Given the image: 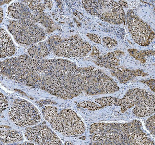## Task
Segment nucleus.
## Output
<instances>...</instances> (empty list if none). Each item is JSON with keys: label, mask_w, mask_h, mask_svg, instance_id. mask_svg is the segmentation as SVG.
I'll list each match as a JSON object with an SVG mask.
<instances>
[{"label": "nucleus", "mask_w": 155, "mask_h": 145, "mask_svg": "<svg viewBox=\"0 0 155 145\" xmlns=\"http://www.w3.org/2000/svg\"><path fill=\"white\" fill-rule=\"evenodd\" d=\"M95 101L101 108L112 105L121 106L123 112L134 107L133 113L139 117L150 116L155 110V95L140 88L130 89L121 99L107 97L95 99Z\"/></svg>", "instance_id": "7ed1b4c3"}, {"label": "nucleus", "mask_w": 155, "mask_h": 145, "mask_svg": "<svg viewBox=\"0 0 155 145\" xmlns=\"http://www.w3.org/2000/svg\"><path fill=\"white\" fill-rule=\"evenodd\" d=\"M8 15L14 19L19 21L35 23L36 19L26 5L22 3L15 2L12 3L8 9Z\"/></svg>", "instance_id": "9b49d317"}, {"label": "nucleus", "mask_w": 155, "mask_h": 145, "mask_svg": "<svg viewBox=\"0 0 155 145\" xmlns=\"http://www.w3.org/2000/svg\"><path fill=\"white\" fill-rule=\"evenodd\" d=\"M24 133L26 139L34 144H63L58 135L46 125L39 124L26 128Z\"/></svg>", "instance_id": "9d476101"}, {"label": "nucleus", "mask_w": 155, "mask_h": 145, "mask_svg": "<svg viewBox=\"0 0 155 145\" xmlns=\"http://www.w3.org/2000/svg\"><path fill=\"white\" fill-rule=\"evenodd\" d=\"M118 3L123 7L125 8H128V4H127V2H125V1H118Z\"/></svg>", "instance_id": "b1692460"}, {"label": "nucleus", "mask_w": 155, "mask_h": 145, "mask_svg": "<svg viewBox=\"0 0 155 145\" xmlns=\"http://www.w3.org/2000/svg\"><path fill=\"white\" fill-rule=\"evenodd\" d=\"M111 70L112 74L117 78L121 83H126L134 78L144 74L141 70H130L120 67H116Z\"/></svg>", "instance_id": "ddd939ff"}, {"label": "nucleus", "mask_w": 155, "mask_h": 145, "mask_svg": "<svg viewBox=\"0 0 155 145\" xmlns=\"http://www.w3.org/2000/svg\"><path fill=\"white\" fill-rule=\"evenodd\" d=\"M8 29L20 45L30 46L46 38L45 32L41 28L31 23L14 20L8 25Z\"/></svg>", "instance_id": "6e6552de"}, {"label": "nucleus", "mask_w": 155, "mask_h": 145, "mask_svg": "<svg viewBox=\"0 0 155 145\" xmlns=\"http://www.w3.org/2000/svg\"><path fill=\"white\" fill-rule=\"evenodd\" d=\"M0 103H1V112H3L5 110H6L8 107L9 102L8 99L6 96L4 95L3 94L1 93L0 96Z\"/></svg>", "instance_id": "6ab92c4d"}, {"label": "nucleus", "mask_w": 155, "mask_h": 145, "mask_svg": "<svg viewBox=\"0 0 155 145\" xmlns=\"http://www.w3.org/2000/svg\"><path fill=\"white\" fill-rule=\"evenodd\" d=\"M87 35L89 37V38L93 42L98 44H101V38L97 34H93V33H88Z\"/></svg>", "instance_id": "412c9836"}, {"label": "nucleus", "mask_w": 155, "mask_h": 145, "mask_svg": "<svg viewBox=\"0 0 155 145\" xmlns=\"http://www.w3.org/2000/svg\"><path fill=\"white\" fill-rule=\"evenodd\" d=\"M142 82H144L148 84L150 88H151L153 92L155 91V80L154 79H150V80H145L144 81H142Z\"/></svg>", "instance_id": "4be33fe9"}, {"label": "nucleus", "mask_w": 155, "mask_h": 145, "mask_svg": "<svg viewBox=\"0 0 155 145\" xmlns=\"http://www.w3.org/2000/svg\"><path fill=\"white\" fill-rule=\"evenodd\" d=\"M28 54L33 59H41L47 56L49 53L46 43L40 42L37 45L30 47L27 50Z\"/></svg>", "instance_id": "dca6fc26"}, {"label": "nucleus", "mask_w": 155, "mask_h": 145, "mask_svg": "<svg viewBox=\"0 0 155 145\" xmlns=\"http://www.w3.org/2000/svg\"><path fill=\"white\" fill-rule=\"evenodd\" d=\"M42 114L52 128L66 137L80 136L86 130L84 122L72 109H64L58 113L56 107L46 106L42 109Z\"/></svg>", "instance_id": "20e7f679"}, {"label": "nucleus", "mask_w": 155, "mask_h": 145, "mask_svg": "<svg viewBox=\"0 0 155 145\" xmlns=\"http://www.w3.org/2000/svg\"><path fill=\"white\" fill-rule=\"evenodd\" d=\"M142 127L137 120L125 123H95L90 126V133L94 144L155 145Z\"/></svg>", "instance_id": "f03ea898"}, {"label": "nucleus", "mask_w": 155, "mask_h": 145, "mask_svg": "<svg viewBox=\"0 0 155 145\" xmlns=\"http://www.w3.org/2000/svg\"><path fill=\"white\" fill-rule=\"evenodd\" d=\"M0 139L2 143H12L23 141L22 133L14 130H2L1 129Z\"/></svg>", "instance_id": "2eb2a0df"}, {"label": "nucleus", "mask_w": 155, "mask_h": 145, "mask_svg": "<svg viewBox=\"0 0 155 145\" xmlns=\"http://www.w3.org/2000/svg\"><path fill=\"white\" fill-rule=\"evenodd\" d=\"M92 55L93 56H99V51L95 47H93L92 49Z\"/></svg>", "instance_id": "5701e85b"}, {"label": "nucleus", "mask_w": 155, "mask_h": 145, "mask_svg": "<svg viewBox=\"0 0 155 145\" xmlns=\"http://www.w3.org/2000/svg\"><path fill=\"white\" fill-rule=\"evenodd\" d=\"M1 23H2V21L3 19L4 18V13H3V10L2 8H1Z\"/></svg>", "instance_id": "393cba45"}, {"label": "nucleus", "mask_w": 155, "mask_h": 145, "mask_svg": "<svg viewBox=\"0 0 155 145\" xmlns=\"http://www.w3.org/2000/svg\"><path fill=\"white\" fill-rule=\"evenodd\" d=\"M116 56L115 52L109 53L103 56H97L94 62L98 66L104 67L108 69H112L120 64V61L117 58Z\"/></svg>", "instance_id": "4468645a"}, {"label": "nucleus", "mask_w": 155, "mask_h": 145, "mask_svg": "<svg viewBox=\"0 0 155 145\" xmlns=\"http://www.w3.org/2000/svg\"><path fill=\"white\" fill-rule=\"evenodd\" d=\"M155 115L149 117L146 122V127L149 132L155 137Z\"/></svg>", "instance_id": "a211bd4d"}, {"label": "nucleus", "mask_w": 155, "mask_h": 145, "mask_svg": "<svg viewBox=\"0 0 155 145\" xmlns=\"http://www.w3.org/2000/svg\"><path fill=\"white\" fill-rule=\"evenodd\" d=\"M87 12L111 24L119 25L125 22L124 8L114 1H83Z\"/></svg>", "instance_id": "423d86ee"}, {"label": "nucleus", "mask_w": 155, "mask_h": 145, "mask_svg": "<svg viewBox=\"0 0 155 145\" xmlns=\"http://www.w3.org/2000/svg\"><path fill=\"white\" fill-rule=\"evenodd\" d=\"M78 106L83 108H87L90 110H96L101 108V106L98 104H96L95 103L90 101H86L79 102H76Z\"/></svg>", "instance_id": "f3484780"}, {"label": "nucleus", "mask_w": 155, "mask_h": 145, "mask_svg": "<svg viewBox=\"0 0 155 145\" xmlns=\"http://www.w3.org/2000/svg\"><path fill=\"white\" fill-rule=\"evenodd\" d=\"M1 58L9 57L15 54L16 48L12 38L4 29L1 28Z\"/></svg>", "instance_id": "f8f14e48"}, {"label": "nucleus", "mask_w": 155, "mask_h": 145, "mask_svg": "<svg viewBox=\"0 0 155 145\" xmlns=\"http://www.w3.org/2000/svg\"><path fill=\"white\" fill-rule=\"evenodd\" d=\"M127 23L133 39L140 46H146L154 39L153 31L132 10L127 13Z\"/></svg>", "instance_id": "1a4fd4ad"}, {"label": "nucleus", "mask_w": 155, "mask_h": 145, "mask_svg": "<svg viewBox=\"0 0 155 145\" xmlns=\"http://www.w3.org/2000/svg\"><path fill=\"white\" fill-rule=\"evenodd\" d=\"M1 73L19 83L63 99L83 94H112L120 89L102 70L91 66L79 67L74 62L62 58L33 59L28 55H22L2 61Z\"/></svg>", "instance_id": "f257e3e1"}, {"label": "nucleus", "mask_w": 155, "mask_h": 145, "mask_svg": "<svg viewBox=\"0 0 155 145\" xmlns=\"http://www.w3.org/2000/svg\"><path fill=\"white\" fill-rule=\"evenodd\" d=\"M8 115L14 124L22 127L35 125L41 120L38 109L30 102L23 99L15 100L9 108Z\"/></svg>", "instance_id": "0eeeda50"}, {"label": "nucleus", "mask_w": 155, "mask_h": 145, "mask_svg": "<svg viewBox=\"0 0 155 145\" xmlns=\"http://www.w3.org/2000/svg\"><path fill=\"white\" fill-rule=\"evenodd\" d=\"M102 41L105 44V46L109 48L116 46L117 45V41L112 38L109 37H105L102 38Z\"/></svg>", "instance_id": "aec40b11"}, {"label": "nucleus", "mask_w": 155, "mask_h": 145, "mask_svg": "<svg viewBox=\"0 0 155 145\" xmlns=\"http://www.w3.org/2000/svg\"><path fill=\"white\" fill-rule=\"evenodd\" d=\"M47 43L54 55L64 58L85 57L92 50L90 43L78 35L67 38L53 35L48 39Z\"/></svg>", "instance_id": "39448f33"}]
</instances>
